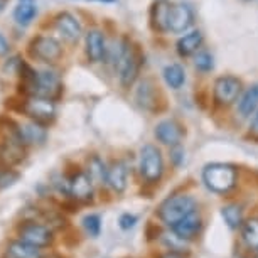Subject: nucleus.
Returning a JSON list of instances; mask_svg holds the SVG:
<instances>
[{
	"label": "nucleus",
	"mask_w": 258,
	"mask_h": 258,
	"mask_svg": "<svg viewBox=\"0 0 258 258\" xmlns=\"http://www.w3.org/2000/svg\"><path fill=\"white\" fill-rule=\"evenodd\" d=\"M250 130H251V134H255V135H258V111H256V113H255V115H253V120H251Z\"/></svg>",
	"instance_id": "36"
},
{
	"label": "nucleus",
	"mask_w": 258,
	"mask_h": 258,
	"mask_svg": "<svg viewBox=\"0 0 258 258\" xmlns=\"http://www.w3.org/2000/svg\"><path fill=\"white\" fill-rule=\"evenodd\" d=\"M221 216L230 230H238L243 225L241 208L238 204H228V206L221 208Z\"/></svg>",
	"instance_id": "25"
},
{
	"label": "nucleus",
	"mask_w": 258,
	"mask_h": 258,
	"mask_svg": "<svg viewBox=\"0 0 258 258\" xmlns=\"http://www.w3.org/2000/svg\"><path fill=\"white\" fill-rule=\"evenodd\" d=\"M0 170H2V169H0Z\"/></svg>",
	"instance_id": "40"
},
{
	"label": "nucleus",
	"mask_w": 258,
	"mask_h": 258,
	"mask_svg": "<svg viewBox=\"0 0 258 258\" xmlns=\"http://www.w3.org/2000/svg\"><path fill=\"white\" fill-rule=\"evenodd\" d=\"M56 29L68 42H78L81 37V24L70 12H62L56 17Z\"/></svg>",
	"instance_id": "13"
},
{
	"label": "nucleus",
	"mask_w": 258,
	"mask_h": 258,
	"mask_svg": "<svg viewBox=\"0 0 258 258\" xmlns=\"http://www.w3.org/2000/svg\"><path fill=\"white\" fill-rule=\"evenodd\" d=\"M19 135L26 145H42L47 139V130L42 123L31 120L27 123L19 125Z\"/></svg>",
	"instance_id": "16"
},
{
	"label": "nucleus",
	"mask_w": 258,
	"mask_h": 258,
	"mask_svg": "<svg viewBox=\"0 0 258 258\" xmlns=\"http://www.w3.org/2000/svg\"><path fill=\"white\" fill-rule=\"evenodd\" d=\"M162 258H181V256H177V255H172V253H169V255H165Z\"/></svg>",
	"instance_id": "39"
},
{
	"label": "nucleus",
	"mask_w": 258,
	"mask_h": 258,
	"mask_svg": "<svg viewBox=\"0 0 258 258\" xmlns=\"http://www.w3.org/2000/svg\"><path fill=\"white\" fill-rule=\"evenodd\" d=\"M170 159L174 160L176 165H181L182 160H184V150L179 147V145H174L172 150H170Z\"/></svg>",
	"instance_id": "33"
},
{
	"label": "nucleus",
	"mask_w": 258,
	"mask_h": 258,
	"mask_svg": "<svg viewBox=\"0 0 258 258\" xmlns=\"http://www.w3.org/2000/svg\"><path fill=\"white\" fill-rule=\"evenodd\" d=\"M106 172L108 169H105L103 162L98 157H91L88 162V176L91 181H106Z\"/></svg>",
	"instance_id": "29"
},
{
	"label": "nucleus",
	"mask_w": 258,
	"mask_h": 258,
	"mask_svg": "<svg viewBox=\"0 0 258 258\" xmlns=\"http://www.w3.org/2000/svg\"><path fill=\"white\" fill-rule=\"evenodd\" d=\"M17 233H19V236H21V240L39 248L49 246L52 240H54L51 228L46 225H41V223H37V221H22L17 228Z\"/></svg>",
	"instance_id": "5"
},
{
	"label": "nucleus",
	"mask_w": 258,
	"mask_h": 258,
	"mask_svg": "<svg viewBox=\"0 0 258 258\" xmlns=\"http://www.w3.org/2000/svg\"><path fill=\"white\" fill-rule=\"evenodd\" d=\"M140 174L147 182H157L164 174L162 154L154 145H144L140 150Z\"/></svg>",
	"instance_id": "4"
},
{
	"label": "nucleus",
	"mask_w": 258,
	"mask_h": 258,
	"mask_svg": "<svg viewBox=\"0 0 258 258\" xmlns=\"http://www.w3.org/2000/svg\"><path fill=\"white\" fill-rule=\"evenodd\" d=\"M196 206L198 204L194 198L187 196V194H174V196L162 201V204L157 209V214L164 225L172 228L182 218H186L187 214L196 211Z\"/></svg>",
	"instance_id": "2"
},
{
	"label": "nucleus",
	"mask_w": 258,
	"mask_h": 258,
	"mask_svg": "<svg viewBox=\"0 0 258 258\" xmlns=\"http://www.w3.org/2000/svg\"><path fill=\"white\" fill-rule=\"evenodd\" d=\"M154 134H155V139H157L160 144L174 147V145L181 144V140L184 137V128L176 120H162L155 126Z\"/></svg>",
	"instance_id": "12"
},
{
	"label": "nucleus",
	"mask_w": 258,
	"mask_h": 258,
	"mask_svg": "<svg viewBox=\"0 0 258 258\" xmlns=\"http://www.w3.org/2000/svg\"><path fill=\"white\" fill-rule=\"evenodd\" d=\"M194 24V12L186 4H172L169 14V31L170 32H186Z\"/></svg>",
	"instance_id": "9"
},
{
	"label": "nucleus",
	"mask_w": 258,
	"mask_h": 258,
	"mask_svg": "<svg viewBox=\"0 0 258 258\" xmlns=\"http://www.w3.org/2000/svg\"><path fill=\"white\" fill-rule=\"evenodd\" d=\"M170 6L167 0H157L150 9V24H152L154 31L157 32H167L169 31V14Z\"/></svg>",
	"instance_id": "17"
},
{
	"label": "nucleus",
	"mask_w": 258,
	"mask_h": 258,
	"mask_svg": "<svg viewBox=\"0 0 258 258\" xmlns=\"http://www.w3.org/2000/svg\"><path fill=\"white\" fill-rule=\"evenodd\" d=\"M238 111L241 116H251L258 111V85L250 86L243 93L240 103H238Z\"/></svg>",
	"instance_id": "21"
},
{
	"label": "nucleus",
	"mask_w": 258,
	"mask_h": 258,
	"mask_svg": "<svg viewBox=\"0 0 258 258\" xmlns=\"http://www.w3.org/2000/svg\"><path fill=\"white\" fill-rule=\"evenodd\" d=\"M139 70H140L139 59H137V56H135V52L130 49V46H128L126 51L123 52V56H121L120 62L116 64V71H118L120 83L123 88H130V86L134 85L139 76Z\"/></svg>",
	"instance_id": "8"
},
{
	"label": "nucleus",
	"mask_w": 258,
	"mask_h": 258,
	"mask_svg": "<svg viewBox=\"0 0 258 258\" xmlns=\"http://www.w3.org/2000/svg\"><path fill=\"white\" fill-rule=\"evenodd\" d=\"M9 52V42H7V39L0 34V56H6Z\"/></svg>",
	"instance_id": "35"
},
{
	"label": "nucleus",
	"mask_w": 258,
	"mask_h": 258,
	"mask_svg": "<svg viewBox=\"0 0 258 258\" xmlns=\"http://www.w3.org/2000/svg\"><path fill=\"white\" fill-rule=\"evenodd\" d=\"M201 226H203L201 214H199L196 209V211H192L191 214H187L186 218H182L179 223H176V225L172 226V231L176 233L179 238L187 241V240H192V238L201 231Z\"/></svg>",
	"instance_id": "14"
},
{
	"label": "nucleus",
	"mask_w": 258,
	"mask_h": 258,
	"mask_svg": "<svg viewBox=\"0 0 258 258\" xmlns=\"http://www.w3.org/2000/svg\"><path fill=\"white\" fill-rule=\"evenodd\" d=\"M7 2H9V0H0V14H2L4 11H6V7H7Z\"/></svg>",
	"instance_id": "37"
},
{
	"label": "nucleus",
	"mask_w": 258,
	"mask_h": 258,
	"mask_svg": "<svg viewBox=\"0 0 258 258\" xmlns=\"http://www.w3.org/2000/svg\"><path fill=\"white\" fill-rule=\"evenodd\" d=\"M194 66L198 68L199 71L208 73L213 70L214 62H213V56L209 54L208 51H198L196 56H194Z\"/></svg>",
	"instance_id": "30"
},
{
	"label": "nucleus",
	"mask_w": 258,
	"mask_h": 258,
	"mask_svg": "<svg viewBox=\"0 0 258 258\" xmlns=\"http://www.w3.org/2000/svg\"><path fill=\"white\" fill-rule=\"evenodd\" d=\"M70 194L76 201L88 203L93 199V181L83 170H76L70 177Z\"/></svg>",
	"instance_id": "11"
},
{
	"label": "nucleus",
	"mask_w": 258,
	"mask_h": 258,
	"mask_svg": "<svg viewBox=\"0 0 258 258\" xmlns=\"http://www.w3.org/2000/svg\"><path fill=\"white\" fill-rule=\"evenodd\" d=\"M137 100L145 108H150V106L155 103V91H154V86L150 85L149 81H144L142 85H140V88L137 91Z\"/></svg>",
	"instance_id": "28"
},
{
	"label": "nucleus",
	"mask_w": 258,
	"mask_h": 258,
	"mask_svg": "<svg viewBox=\"0 0 258 258\" xmlns=\"http://www.w3.org/2000/svg\"><path fill=\"white\" fill-rule=\"evenodd\" d=\"M139 223V218L135 214H130V213H123L121 216L118 218V226L121 228L123 231H128Z\"/></svg>",
	"instance_id": "32"
},
{
	"label": "nucleus",
	"mask_w": 258,
	"mask_h": 258,
	"mask_svg": "<svg viewBox=\"0 0 258 258\" xmlns=\"http://www.w3.org/2000/svg\"><path fill=\"white\" fill-rule=\"evenodd\" d=\"M203 182L216 194L230 192L236 184V169L231 164L214 162L203 169Z\"/></svg>",
	"instance_id": "1"
},
{
	"label": "nucleus",
	"mask_w": 258,
	"mask_h": 258,
	"mask_svg": "<svg viewBox=\"0 0 258 258\" xmlns=\"http://www.w3.org/2000/svg\"><path fill=\"white\" fill-rule=\"evenodd\" d=\"M62 90L61 86V80L56 73L52 71H42L37 75V81H36V88H34V95L39 96H46V98L56 100L59 96Z\"/></svg>",
	"instance_id": "10"
},
{
	"label": "nucleus",
	"mask_w": 258,
	"mask_h": 258,
	"mask_svg": "<svg viewBox=\"0 0 258 258\" xmlns=\"http://www.w3.org/2000/svg\"><path fill=\"white\" fill-rule=\"evenodd\" d=\"M19 179V174L14 172L9 167L2 169L0 170V187H7V186H12L14 182H16Z\"/></svg>",
	"instance_id": "31"
},
{
	"label": "nucleus",
	"mask_w": 258,
	"mask_h": 258,
	"mask_svg": "<svg viewBox=\"0 0 258 258\" xmlns=\"http://www.w3.org/2000/svg\"><path fill=\"white\" fill-rule=\"evenodd\" d=\"M214 100L218 105L228 106L238 100L241 93V81L235 76H221L214 83Z\"/></svg>",
	"instance_id": "7"
},
{
	"label": "nucleus",
	"mask_w": 258,
	"mask_h": 258,
	"mask_svg": "<svg viewBox=\"0 0 258 258\" xmlns=\"http://www.w3.org/2000/svg\"><path fill=\"white\" fill-rule=\"evenodd\" d=\"M126 177H128V169L123 162H113L106 172V182L115 192H123L126 187Z\"/></svg>",
	"instance_id": "18"
},
{
	"label": "nucleus",
	"mask_w": 258,
	"mask_h": 258,
	"mask_svg": "<svg viewBox=\"0 0 258 258\" xmlns=\"http://www.w3.org/2000/svg\"><path fill=\"white\" fill-rule=\"evenodd\" d=\"M37 16V2L36 0H17V6L14 9V21L19 26H29Z\"/></svg>",
	"instance_id": "19"
},
{
	"label": "nucleus",
	"mask_w": 258,
	"mask_h": 258,
	"mask_svg": "<svg viewBox=\"0 0 258 258\" xmlns=\"http://www.w3.org/2000/svg\"><path fill=\"white\" fill-rule=\"evenodd\" d=\"M83 228L91 238H98L101 233V216L100 214H86L83 218Z\"/></svg>",
	"instance_id": "27"
},
{
	"label": "nucleus",
	"mask_w": 258,
	"mask_h": 258,
	"mask_svg": "<svg viewBox=\"0 0 258 258\" xmlns=\"http://www.w3.org/2000/svg\"><path fill=\"white\" fill-rule=\"evenodd\" d=\"M29 51H31V56L34 59H39L42 62H56L62 54L59 41L51 36L34 37L31 46H29Z\"/></svg>",
	"instance_id": "6"
},
{
	"label": "nucleus",
	"mask_w": 258,
	"mask_h": 258,
	"mask_svg": "<svg viewBox=\"0 0 258 258\" xmlns=\"http://www.w3.org/2000/svg\"><path fill=\"white\" fill-rule=\"evenodd\" d=\"M93 2H105V4H113L116 0H93Z\"/></svg>",
	"instance_id": "38"
},
{
	"label": "nucleus",
	"mask_w": 258,
	"mask_h": 258,
	"mask_svg": "<svg viewBox=\"0 0 258 258\" xmlns=\"http://www.w3.org/2000/svg\"><path fill=\"white\" fill-rule=\"evenodd\" d=\"M21 110L29 118L37 121V123L47 125L56 118V103L54 100L46 98V96L32 95L24 101Z\"/></svg>",
	"instance_id": "3"
},
{
	"label": "nucleus",
	"mask_w": 258,
	"mask_h": 258,
	"mask_svg": "<svg viewBox=\"0 0 258 258\" xmlns=\"http://www.w3.org/2000/svg\"><path fill=\"white\" fill-rule=\"evenodd\" d=\"M9 255L12 258H42L41 248L34 246L24 240L12 241L9 245Z\"/></svg>",
	"instance_id": "22"
},
{
	"label": "nucleus",
	"mask_w": 258,
	"mask_h": 258,
	"mask_svg": "<svg viewBox=\"0 0 258 258\" xmlns=\"http://www.w3.org/2000/svg\"><path fill=\"white\" fill-rule=\"evenodd\" d=\"M164 241H165V245L170 248V253H172V255H177L181 258L189 255V248L186 245V240L179 238L174 231H172V235H165Z\"/></svg>",
	"instance_id": "26"
},
{
	"label": "nucleus",
	"mask_w": 258,
	"mask_h": 258,
	"mask_svg": "<svg viewBox=\"0 0 258 258\" xmlns=\"http://www.w3.org/2000/svg\"><path fill=\"white\" fill-rule=\"evenodd\" d=\"M86 56L91 62H100L105 59L106 54V44H105V37L103 32L98 29H93L86 34Z\"/></svg>",
	"instance_id": "15"
},
{
	"label": "nucleus",
	"mask_w": 258,
	"mask_h": 258,
	"mask_svg": "<svg viewBox=\"0 0 258 258\" xmlns=\"http://www.w3.org/2000/svg\"><path fill=\"white\" fill-rule=\"evenodd\" d=\"M164 80L172 90H179L186 81V75H184V70L179 64H169L164 70Z\"/></svg>",
	"instance_id": "24"
},
{
	"label": "nucleus",
	"mask_w": 258,
	"mask_h": 258,
	"mask_svg": "<svg viewBox=\"0 0 258 258\" xmlns=\"http://www.w3.org/2000/svg\"><path fill=\"white\" fill-rule=\"evenodd\" d=\"M145 235H147V240H149V241H152V240H155V238H159V235H160V228H159L157 225H154V223H149Z\"/></svg>",
	"instance_id": "34"
},
{
	"label": "nucleus",
	"mask_w": 258,
	"mask_h": 258,
	"mask_svg": "<svg viewBox=\"0 0 258 258\" xmlns=\"http://www.w3.org/2000/svg\"><path fill=\"white\" fill-rule=\"evenodd\" d=\"M241 236H243V241L246 243V246L250 248V250L258 251V220L256 218H251V220L243 223Z\"/></svg>",
	"instance_id": "23"
},
{
	"label": "nucleus",
	"mask_w": 258,
	"mask_h": 258,
	"mask_svg": "<svg viewBox=\"0 0 258 258\" xmlns=\"http://www.w3.org/2000/svg\"><path fill=\"white\" fill-rule=\"evenodd\" d=\"M201 44H203V34L199 31H192L179 39L176 47H177L179 56L187 57V56L196 54L199 51V47H201Z\"/></svg>",
	"instance_id": "20"
}]
</instances>
